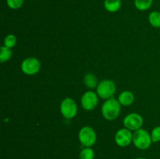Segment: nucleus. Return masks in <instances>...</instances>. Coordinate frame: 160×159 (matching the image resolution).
<instances>
[{
	"mask_svg": "<svg viewBox=\"0 0 160 159\" xmlns=\"http://www.w3.org/2000/svg\"><path fill=\"white\" fill-rule=\"evenodd\" d=\"M120 103L116 98L107 99L102 106V114L106 119L112 121L116 119L120 113Z\"/></svg>",
	"mask_w": 160,
	"mask_h": 159,
	"instance_id": "1",
	"label": "nucleus"
},
{
	"mask_svg": "<svg viewBox=\"0 0 160 159\" xmlns=\"http://www.w3.org/2000/svg\"><path fill=\"white\" fill-rule=\"evenodd\" d=\"M133 143L138 149L146 150L151 147L152 140L148 131L141 128L134 131V133L133 134Z\"/></svg>",
	"mask_w": 160,
	"mask_h": 159,
	"instance_id": "2",
	"label": "nucleus"
},
{
	"mask_svg": "<svg viewBox=\"0 0 160 159\" xmlns=\"http://www.w3.org/2000/svg\"><path fill=\"white\" fill-rule=\"evenodd\" d=\"M117 87L115 83L110 80H104L98 84L97 87V94L104 100L109 99L115 94Z\"/></svg>",
	"mask_w": 160,
	"mask_h": 159,
	"instance_id": "3",
	"label": "nucleus"
},
{
	"mask_svg": "<svg viewBox=\"0 0 160 159\" xmlns=\"http://www.w3.org/2000/svg\"><path fill=\"white\" fill-rule=\"evenodd\" d=\"M79 141L85 147H91L95 143L97 140L96 132L92 127L84 126L81 128L78 134Z\"/></svg>",
	"mask_w": 160,
	"mask_h": 159,
	"instance_id": "4",
	"label": "nucleus"
},
{
	"mask_svg": "<svg viewBox=\"0 0 160 159\" xmlns=\"http://www.w3.org/2000/svg\"><path fill=\"white\" fill-rule=\"evenodd\" d=\"M60 112L63 117L68 119L74 118L78 112L76 102L70 98H66L60 104Z\"/></svg>",
	"mask_w": 160,
	"mask_h": 159,
	"instance_id": "5",
	"label": "nucleus"
},
{
	"mask_svg": "<svg viewBox=\"0 0 160 159\" xmlns=\"http://www.w3.org/2000/svg\"><path fill=\"white\" fill-rule=\"evenodd\" d=\"M41 63L38 59L30 57L25 59L21 63V70L26 75H34L39 72Z\"/></svg>",
	"mask_w": 160,
	"mask_h": 159,
	"instance_id": "6",
	"label": "nucleus"
},
{
	"mask_svg": "<svg viewBox=\"0 0 160 159\" xmlns=\"http://www.w3.org/2000/svg\"><path fill=\"white\" fill-rule=\"evenodd\" d=\"M123 125L131 131H136L141 129L143 125V118L138 113H131L124 118Z\"/></svg>",
	"mask_w": 160,
	"mask_h": 159,
	"instance_id": "7",
	"label": "nucleus"
},
{
	"mask_svg": "<svg viewBox=\"0 0 160 159\" xmlns=\"http://www.w3.org/2000/svg\"><path fill=\"white\" fill-rule=\"evenodd\" d=\"M81 105L86 111H92L97 107L98 103V95L94 91H87L81 98Z\"/></svg>",
	"mask_w": 160,
	"mask_h": 159,
	"instance_id": "8",
	"label": "nucleus"
},
{
	"mask_svg": "<svg viewBox=\"0 0 160 159\" xmlns=\"http://www.w3.org/2000/svg\"><path fill=\"white\" fill-rule=\"evenodd\" d=\"M115 141L118 146L125 147L131 144L133 142V134L130 129L124 128L120 129L115 135Z\"/></svg>",
	"mask_w": 160,
	"mask_h": 159,
	"instance_id": "9",
	"label": "nucleus"
},
{
	"mask_svg": "<svg viewBox=\"0 0 160 159\" xmlns=\"http://www.w3.org/2000/svg\"><path fill=\"white\" fill-rule=\"evenodd\" d=\"M118 101L121 105L129 106L134 102V95L133 94L132 92L128 91V90H124V91H122L120 94Z\"/></svg>",
	"mask_w": 160,
	"mask_h": 159,
	"instance_id": "10",
	"label": "nucleus"
},
{
	"mask_svg": "<svg viewBox=\"0 0 160 159\" xmlns=\"http://www.w3.org/2000/svg\"><path fill=\"white\" fill-rule=\"evenodd\" d=\"M105 9L110 12H115L121 7V0H105Z\"/></svg>",
	"mask_w": 160,
	"mask_h": 159,
	"instance_id": "11",
	"label": "nucleus"
},
{
	"mask_svg": "<svg viewBox=\"0 0 160 159\" xmlns=\"http://www.w3.org/2000/svg\"><path fill=\"white\" fill-rule=\"evenodd\" d=\"M84 84L88 88L93 89L98 87V79L92 73H88L84 76Z\"/></svg>",
	"mask_w": 160,
	"mask_h": 159,
	"instance_id": "12",
	"label": "nucleus"
},
{
	"mask_svg": "<svg viewBox=\"0 0 160 159\" xmlns=\"http://www.w3.org/2000/svg\"><path fill=\"white\" fill-rule=\"evenodd\" d=\"M153 0H134V6L138 10L145 11L152 6Z\"/></svg>",
	"mask_w": 160,
	"mask_h": 159,
	"instance_id": "13",
	"label": "nucleus"
},
{
	"mask_svg": "<svg viewBox=\"0 0 160 159\" xmlns=\"http://www.w3.org/2000/svg\"><path fill=\"white\" fill-rule=\"evenodd\" d=\"M148 21L150 24L156 28L160 27V12L158 11H153L149 14L148 17Z\"/></svg>",
	"mask_w": 160,
	"mask_h": 159,
	"instance_id": "14",
	"label": "nucleus"
},
{
	"mask_svg": "<svg viewBox=\"0 0 160 159\" xmlns=\"http://www.w3.org/2000/svg\"><path fill=\"white\" fill-rule=\"evenodd\" d=\"M11 57H12V51L10 48L6 46H2L0 50V62L2 63L7 62L11 59Z\"/></svg>",
	"mask_w": 160,
	"mask_h": 159,
	"instance_id": "15",
	"label": "nucleus"
},
{
	"mask_svg": "<svg viewBox=\"0 0 160 159\" xmlns=\"http://www.w3.org/2000/svg\"><path fill=\"white\" fill-rule=\"evenodd\" d=\"M94 157H95V152L91 147L84 148L80 152V159H94Z\"/></svg>",
	"mask_w": 160,
	"mask_h": 159,
	"instance_id": "16",
	"label": "nucleus"
},
{
	"mask_svg": "<svg viewBox=\"0 0 160 159\" xmlns=\"http://www.w3.org/2000/svg\"><path fill=\"white\" fill-rule=\"evenodd\" d=\"M17 44V37L13 34H9L4 39V46L9 48H13Z\"/></svg>",
	"mask_w": 160,
	"mask_h": 159,
	"instance_id": "17",
	"label": "nucleus"
},
{
	"mask_svg": "<svg viewBox=\"0 0 160 159\" xmlns=\"http://www.w3.org/2000/svg\"><path fill=\"white\" fill-rule=\"evenodd\" d=\"M24 0H6L8 6L12 9H17L21 7Z\"/></svg>",
	"mask_w": 160,
	"mask_h": 159,
	"instance_id": "18",
	"label": "nucleus"
},
{
	"mask_svg": "<svg viewBox=\"0 0 160 159\" xmlns=\"http://www.w3.org/2000/svg\"><path fill=\"white\" fill-rule=\"evenodd\" d=\"M151 137L152 143H157L160 141V126H156L151 132Z\"/></svg>",
	"mask_w": 160,
	"mask_h": 159,
	"instance_id": "19",
	"label": "nucleus"
},
{
	"mask_svg": "<svg viewBox=\"0 0 160 159\" xmlns=\"http://www.w3.org/2000/svg\"><path fill=\"white\" fill-rule=\"evenodd\" d=\"M134 159H146V158H144V157H138V158H134Z\"/></svg>",
	"mask_w": 160,
	"mask_h": 159,
	"instance_id": "20",
	"label": "nucleus"
}]
</instances>
